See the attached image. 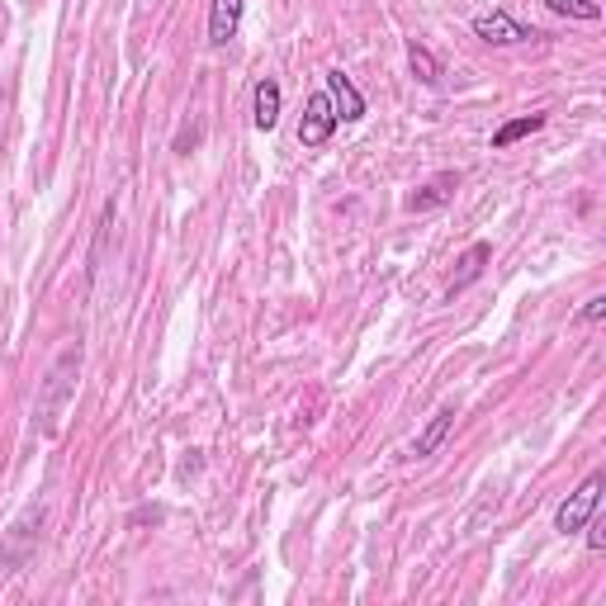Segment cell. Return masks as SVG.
<instances>
[{"label":"cell","instance_id":"1","mask_svg":"<svg viewBox=\"0 0 606 606\" xmlns=\"http://www.w3.org/2000/svg\"><path fill=\"white\" fill-rule=\"evenodd\" d=\"M76 375H82V346H67L62 356L47 365L43 385H39V432L43 436H57L62 432V418H67L72 398H76Z\"/></svg>","mask_w":606,"mask_h":606},{"label":"cell","instance_id":"2","mask_svg":"<svg viewBox=\"0 0 606 606\" xmlns=\"http://www.w3.org/2000/svg\"><path fill=\"white\" fill-rule=\"evenodd\" d=\"M602 484H606L602 474H587L583 484H578V493H569V498L560 502V512H554V531H564V535L583 531L587 517L602 507Z\"/></svg>","mask_w":606,"mask_h":606},{"label":"cell","instance_id":"3","mask_svg":"<svg viewBox=\"0 0 606 606\" xmlns=\"http://www.w3.org/2000/svg\"><path fill=\"white\" fill-rule=\"evenodd\" d=\"M332 133H337V109H332L327 90H317V95H309V105H303L299 142H303V148H323Z\"/></svg>","mask_w":606,"mask_h":606},{"label":"cell","instance_id":"4","mask_svg":"<svg viewBox=\"0 0 606 606\" xmlns=\"http://www.w3.org/2000/svg\"><path fill=\"white\" fill-rule=\"evenodd\" d=\"M474 34L493 43V47H512V43H526V39H545V34H535V29H526L517 24L507 10H484V14H474Z\"/></svg>","mask_w":606,"mask_h":606},{"label":"cell","instance_id":"5","mask_svg":"<svg viewBox=\"0 0 606 606\" xmlns=\"http://www.w3.org/2000/svg\"><path fill=\"white\" fill-rule=\"evenodd\" d=\"M34 526H43V507H29V512L10 526V535H6V545H0V573H14L24 560H29V550H34Z\"/></svg>","mask_w":606,"mask_h":606},{"label":"cell","instance_id":"6","mask_svg":"<svg viewBox=\"0 0 606 606\" xmlns=\"http://www.w3.org/2000/svg\"><path fill=\"white\" fill-rule=\"evenodd\" d=\"M455 190H459V171H441V175H432L426 185L412 190L403 204H408V214H432V209H441V204L455 199Z\"/></svg>","mask_w":606,"mask_h":606},{"label":"cell","instance_id":"7","mask_svg":"<svg viewBox=\"0 0 606 606\" xmlns=\"http://www.w3.org/2000/svg\"><path fill=\"white\" fill-rule=\"evenodd\" d=\"M327 100H332V109H337V123H356V119H365V95L356 90V82H350L342 67L327 72Z\"/></svg>","mask_w":606,"mask_h":606},{"label":"cell","instance_id":"8","mask_svg":"<svg viewBox=\"0 0 606 606\" xmlns=\"http://www.w3.org/2000/svg\"><path fill=\"white\" fill-rule=\"evenodd\" d=\"M237 24H242V0H214L209 10V43L228 47L237 39Z\"/></svg>","mask_w":606,"mask_h":606},{"label":"cell","instance_id":"9","mask_svg":"<svg viewBox=\"0 0 606 606\" xmlns=\"http://www.w3.org/2000/svg\"><path fill=\"white\" fill-rule=\"evenodd\" d=\"M451 426H455V408H441V412H432V422L418 432V441H412V455L418 459H426V455H436L441 445H445V436H451Z\"/></svg>","mask_w":606,"mask_h":606},{"label":"cell","instance_id":"10","mask_svg":"<svg viewBox=\"0 0 606 606\" xmlns=\"http://www.w3.org/2000/svg\"><path fill=\"white\" fill-rule=\"evenodd\" d=\"M488 257H493V251H488V242H474L469 251H465V257H459V270H455V280H451V290H445V294H465L469 290V284L478 280V275H484V266H488Z\"/></svg>","mask_w":606,"mask_h":606},{"label":"cell","instance_id":"11","mask_svg":"<svg viewBox=\"0 0 606 606\" xmlns=\"http://www.w3.org/2000/svg\"><path fill=\"white\" fill-rule=\"evenodd\" d=\"M280 100H284L280 86L266 76V82L257 86V115H251V119H257V129H261V133H270V129H275V123H280Z\"/></svg>","mask_w":606,"mask_h":606},{"label":"cell","instance_id":"12","mask_svg":"<svg viewBox=\"0 0 606 606\" xmlns=\"http://www.w3.org/2000/svg\"><path fill=\"white\" fill-rule=\"evenodd\" d=\"M545 129V115H521V119H512V123H502L498 133H493V148H512V142H521V138H531V133H540Z\"/></svg>","mask_w":606,"mask_h":606},{"label":"cell","instance_id":"13","mask_svg":"<svg viewBox=\"0 0 606 606\" xmlns=\"http://www.w3.org/2000/svg\"><path fill=\"white\" fill-rule=\"evenodd\" d=\"M408 67H412V76H418L422 86H436V76H441V67H436V57L426 53L422 43H408Z\"/></svg>","mask_w":606,"mask_h":606},{"label":"cell","instance_id":"14","mask_svg":"<svg viewBox=\"0 0 606 606\" xmlns=\"http://www.w3.org/2000/svg\"><path fill=\"white\" fill-rule=\"evenodd\" d=\"M554 14H564V20H602V6L597 0H545Z\"/></svg>","mask_w":606,"mask_h":606},{"label":"cell","instance_id":"15","mask_svg":"<svg viewBox=\"0 0 606 606\" xmlns=\"http://www.w3.org/2000/svg\"><path fill=\"white\" fill-rule=\"evenodd\" d=\"M583 531H587V550H606V521L593 512V517H587V526H583Z\"/></svg>","mask_w":606,"mask_h":606},{"label":"cell","instance_id":"16","mask_svg":"<svg viewBox=\"0 0 606 606\" xmlns=\"http://www.w3.org/2000/svg\"><path fill=\"white\" fill-rule=\"evenodd\" d=\"M606 317V294H593L583 303V313H578V323H602Z\"/></svg>","mask_w":606,"mask_h":606}]
</instances>
